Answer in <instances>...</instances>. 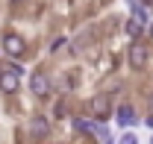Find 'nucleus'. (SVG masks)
Here are the masks:
<instances>
[{"label": "nucleus", "instance_id": "2", "mask_svg": "<svg viewBox=\"0 0 153 144\" xmlns=\"http://www.w3.org/2000/svg\"><path fill=\"white\" fill-rule=\"evenodd\" d=\"M21 79H24V68L21 65H0V94L3 97H15L21 91Z\"/></svg>", "mask_w": 153, "mask_h": 144}, {"label": "nucleus", "instance_id": "6", "mask_svg": "<svg viewBox=\"0 0 153 144\" xmlns=\"http://www.w3.org/2000/svg\"><path fill=\"white\" fill-rule=\"evenodd\" d=\"M127 62L133 71H144L150 65V44L147 41H133L130 50H127Z\"/></svg>", "mask_w": 153, "mask_h": 144}, {"label": "nucleus", "instance_id": "3", "mask_svg": "<svg viewBox=\"0 0 153 144\" xmlns=\"http://www.w3.org/2000/svg\"><path fill=\"white\" fill-rule=\"evenodd\" d=\"M0 50H3V56H9V59H21V56H27V38L21 36V33H15V30H3Z\"/></svg>", "mask_w": 153, "mask_h": 144}, {"label": "nucleus", "instance_id": "9", "mask_svg": "<svg viewBox=\"0 0 153 144\" xmlns=\"http://www.w3.org/2000/svg\"><path fill=\"white\" fill-rule=\"evenodd\" d=\"M144 30H147V27H144V24H138L135 18H127V24H124V33H127V36L133 38V41H141Z\"/></svg>", "mask_w": 153, "mask_h": 144}, {"label": "nucleus", "instance_id": "10", "mask_svg": "<svg viewBox=\"0 0 153 144\" xmlns=\"http://www.w3.org/2000/svg\"><path fill=\"white\" fill-rule=\"evenodd\" d=\"M115 144H141V141H138V135H135L133 129H127V132H121L115 138Z\"/></svg>", "mask_w": 153, "mask_h": 144}, {"label": "nucleus", "instance_id": "11", "mask_svg": "<svg viewBox=\"0 0 153 144\" xmlns=\"http://www.w3.org/2000/svg\"><path fill=\"white\" fill-rule=\"evenodd\" d=\"M65 115H68V100L62 97V100L56 103V118H65Z\"/></svg>", "mask_w": 153, "mask_h": 144}, {"label": "nucleus", "instance_id": "4", "mask_svg": "<svg viewBox=\"0 0 153 144\" xmlns=\"http://www.w3.org/2000/svg\"><path fill=\"white\" fill-rule=\"evenodd\" d=\"M50 132H53L50 118H47V115H41V112H36V115L27 121V135H30V141H33V144L47 141V138H50Z\"/></svg>", "mask_w": 153, "mask_h": 144}, {"label": "nucleus", "instance_id": "13", "mask_svg": "<svg viewBox=\"0 0 153 144\" xmlns=\"http://www.w3.org/2000/svg\"><path fill=\"white\" fill-rule=\"evenodd\" d=\"M147 112H153V91L147 94Z\"/></svg>", "mask_w": 153, "mask_h": 144}, {"label": "nucleus", "instance_id": "12", "mask_svg": "<svg viewBox=\"0 0 153 144\" xmlns=\"http://www.w3.org/2000/svg\"><path fill=\"white\" fill-rule=\"evenodd\" d=\"M144 124H147V129H153V112H147V118H144Z\"/></svg>", "mask_w": 153, "mask_h": 144}, {"label": "nucleus", "instance_id": "16", "mask_svg": "<svg viewBox=\"0 0 153 144\" xmlns=\"http://www.w3.org/2000/svg\"><path fill=\"white\" fill-rule=\"evenodd\" d=\"M147 144H153V132H150V138H147Z\"/></svg>", "mask_w": 153, "mask_h": 144}, {"label": "nucleus", "instance_id": "1", "mask_svg": "<svg viewBox=\"0 0 153 144\" xmlns=\"http://www.w3.org/2000/svg\"><path fill=\"white\" fill-rule=\"evenodd\" d=\"M115 115V100L109 91H97L94 97L88 100V118H94L97 124H106Z\"/></svg>", "mask_w": 153, "mask_h": 144}, {"label": "nucleus", "instance_id": "18", "mask_svg": "<svg viewBox=\"0 0 153 144\" xmlns=\"http://www.w3.org/2000/svg\"><path fill=\"white\" fill-rule=\"evenodd\" d=\"M130 3H135V0H130Z\"/></svg>", "mask_w": 153, "mask_h": 144}, {"label": "nucleus", "instance_id": "17", "mask_svg": "<svg viewBox=\"0 0 153 144\" xmlns=\"http://www.w3.org/2000/svg\"><path fill=\"white\" fill-rule=\"evenodd\" d=\"M106 144H115V141H106Z\"/></svg>", "mask_w": 153, "mask_h": 144}, {"label": "nucleus", "instance_id": "5", "mask_svg": "<svg viewBox=\"0 0 153 144\" xmlns=\"http://www.w3.org/2000/svg\"><path fill=\"white\" fill-rule=\"evenodd\" d=\"M30 94L36 97V100H47V97H53V76L47 71H33L30 76Z\"/></svg>", "mask_w": 153, "mask_h": 144}, {"label": "nucleus", "instance_id": "14", "mask_svg": "<svg viewBox=\"0 0 153 144\" xmlns=\"http://www.w3.org/2000/svg\"><path fill=\"white\" fill-rule=\"evenodd\" d=\"M144 33H147V36L153 38V21H150V24H147V30H144Z\"/></svg>", "mask_w": 153, "mask_h": 144}, {"label": "nucleus", "instance_id": "15", "mask_svg": "<svg viewBox=\"0 0 153 144\" xmlns=\"http://www.w3.org/2000/svg\"><path fill=\"white\" fill-rule=\"evenodd\" d=\"M9 3H12V6H21V3H27V0H9Z\"/></svg>", "mask_w": 153, "mask_h": 144}, {"label": "nucleus", "instance_id": "7", "mask_svg": "<svg viewBox=\"0 0 153 144\" xmlns=\"http://www.w3.org/2000/svg\"><path fill=\"white\" fill-rule=\"evenodd\" d=\"M115 121H118V126L127 132V129H133L135 124H138V112H135L133 103H118L115 106Z\"/></svg>", "mask_w": 153, "mask_h": 144}, {"label": "nucleus", "instance_id": "8", "mask_svg": "<svg viewBox=\"0 0 153 144\" xmlns=\"http://www.w3.org/2000/svg\"><path fill=\"white\" fill-rule=\"evenodd\" d=\"M130 18H135L138 24H150V6H144L141 0H135V3H130Z\"/></svg>", "mask_w": 153, "mask_h": 144}]
</instances>
